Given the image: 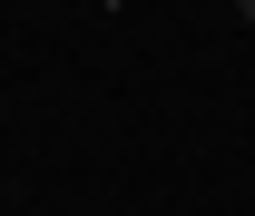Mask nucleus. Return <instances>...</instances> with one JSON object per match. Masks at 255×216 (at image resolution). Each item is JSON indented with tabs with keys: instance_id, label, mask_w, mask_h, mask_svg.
Masks as SVG:
<instances>
[{
	"instance_id": "f257e3e1",
	"label": "nucleus",
	"mask_w": 255,
	"mask_h": 216,
	"mask_svg": "<svg viewBox=\"0 0 255 216\" xmlns=\"http://www.w3.org/2000/svg\"><path fill=\"white\" fill-rule=\"evenodd\" d=\"M98 10H128V0H98Z\"/></svg>"
},
{
	"instance_id": "f03ea898",
	"label": "nucleus",
	"mask_w": 255,
	"mask_h": 216,
	"mask_svg": "<svg viewBox=\"0 0 255 216\" xmlns=\"http://www.w3.org/2000/svg\"><path fill=\"white\" fill-rule=\"evenodd\" d=\"M236 10H246V20H255V0H236Z\"/></svg>"
}]
</instances>
